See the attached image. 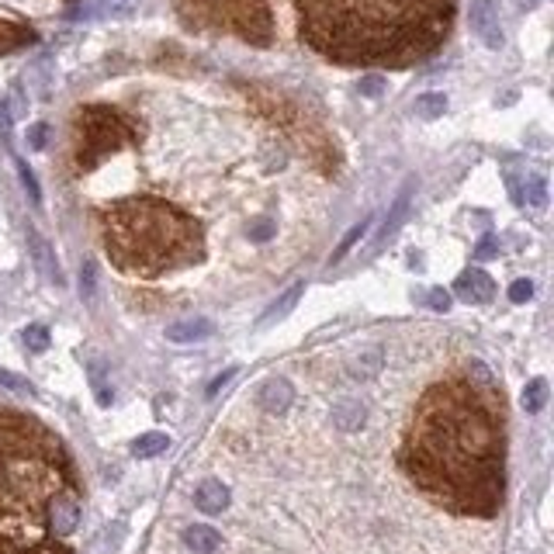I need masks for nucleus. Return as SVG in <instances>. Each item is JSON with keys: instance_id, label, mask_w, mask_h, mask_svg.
Listing matches in <instances>:
<instances>
[{"instance_id": "nucleus-7", "label": "nucleus", "mask_w": 554, "mask_h": 554, "mask_svg": "<svg viewBox=\"0 0 554 554\" xmlns=\"http://www.w3.org/2000/svg\"><path fill=\"white\" fill-rule=\"evenodd\" d=\"M471 32L488 49H503V24H499V11L492 0H471Z\"/></svg>"}, {"instance_id": "nucleus-4", "label": "nucleus", "mask_w": 554, "mask_h": 554, "mask_svg": "<svg viewBox=\"0 0 554 554\" xmlns=\"http://www.w3.org/2000/svg\"><path fill=\"white\" fill-rule=\"evenodd\" d=\"M111 264L132 277H163L204 260L201 222L163 198H122L97 212Z\"/></svg>"}, {"instance_id": "nucleus-22", "label": "nucleus", "mask_w": 554, "mask_h": 554, "mask_svg": "<svg viewBox=\"0 0 554 554\" xmlns=\"http://www.w3.org/2000/svg\"><path fill=\"white\" fill-rule=\"evenodd\" d=\"M523 201H531L533 208H544L548 204V184H544L540 174L527 177V195H523Z\"/></svg>"}, {"instance_id": "nucleus-23", "label": "nucleus", "mask_w": 554, "mask_h": 554, "mask_svg": "<svg viewBox=\"0 0 554 554\" xmlns=\"http://www.w3.org/2000/svg\"><path fill=\"white\" fill-rule=\"evenodd\" d=\"M274 232H277L274 219H253L250 222V229H246V236H250L253 243H267V240H274Z\"/></svg>"}, {"instance_id": "nucleus-2", "label": "nucleus", "mask_w": 554, "mask_h": 554, "mask_svg": "<svg viewBox=\"0 0 554 554\" xmlns=\"http://www.w3.org/2000/svg\"><path fill=\"white\" fill-rule=\"evenodd\" d=\"M298 35L340 67H416L447 42L458 0H295Z\"/></svg>"}, {"instance_id": "nucleus-21", "label": "nucleus", "mask_w": 554, "mask_h": 554, "mask_svg": "<svg viewBox=\"0 0 554 554\" xmlns=\"http://www.w3.org/2000/svg\"><path fill=\"white\" fill-rule=\"evenodd\" d=\"M548 405V381L544 377H533L531 385L523 388V409L527 413H540Z\"/></svg>"}, {"instance_id": "nucleus-16", "label": "nucleus", "mask_w": 554, "mask_h": 554, "mask_svg": "<svg viewBox=\"0 0 554 554\" xmlns=\"http://www.w3.org/2000/svg\"><path fill=\"white\" fill-rule=\"evenodd\" d=\"M184 544H187L195 554H215L222 544V537L215 527H208V523H195V527L184 531Z\"/></svg>"}, {"instance_id": "nucleus-25", "label": "nucleus", "mask_w": 554, "mask_h": 554, "mask_svg": "<svg viewBox=\"0 0 554 554\" xmlns=\"http://www.w3.org/2000/svg\"><path fill=\"white\" fill-rule=\"evenodd\" d=\"M357 90H360L364 97H381V94L388 90V80H385L381 73H371V77H364V80H360V87Z\"/></svg>"}, {"instance_id": "nucleus-11", "label": "nucleus", "mask_w": 554, "mask_h": 554, "mask_svg": "<svg viewBox=\"0 0 554 554\" xmlns=\"http://www.w3.org/2000/svg\"><path fill=\"white\" fill-rule=\"evenodd\" d=\"M28 246H32V260H35V267H39V274H42L49 285H63V270H59V264H56V250L45 243L42 236L32 229L28 232Z\"/></svg>"}, {"instance_id": "nucleus-1", "label": "nucleus", "mask_w": 554, "mask_h": 554, "mask_svg": "<svg viewBox=\"0 0 554 554\" xmlns=\"http://www.w3.org/2000/svg\"><path fill=\"white\" fill-rule=\"evenodd\" d=\"M399 468L458 516H495L506 499V399L482 360L433 381L399 447Z\"/></svg>"}, {"instance_id": "nucleus-13", "label": "nucleus", "mask_w": 554, "mask_h": 554, "mask_svg": "<svg viewBox=\"0 0 554 554\" xmlns=\"http://www.w3.org/2000/svg\"><path fill=\"white\" fill-rule=\"evenodd\" d=\"M195 506L201 513H208V516H215V513H222L229 506V488L222 486L219 478H204L198 486V492H195Z\"/></svg>"}, {"instance_id": "nucleus-6", "label": "nucleus", "mask_w": 554, "mask_h": 554, "mask_svg": "<svg viewBox=\"0 0 554 554\" xmlns=\"http://www.w3.org/2000/svg\"><path fill=\"white\" fill-rule=\"evenodd\" d=\"M135 139H139V125L118 108H108V104L80 108L73 118V167L80 174H90L111 153L125 150Z\"/></svg>"}, {"instance_id": "nucleus-14", "label": "nucleus", "mask_w": 554, "mask_h": 554, "mask_svg": "<svg viewBox=\"0 0 554 554\" xmlns=\"http://www.w3.org/2000/svg\"><path fill=\"white\" fill-rule=\"evenodd\" d=\"M212 332H215L212 319H184V322H174L167 330V340H174V343H198V340H208Z\"/></svg>"}, {"instance_id": "nucleus-17", "label": "nucleus", "mask_w": 554, "mask_h": 554, "mask_svg": "<svg viewBox=\"0 0 554 554\" xmlns=\"http://www.w3.org/2000/svg\"><path fill=\"white\" fill-rule=\"evenodd\" d=\"M302 291H305V281H298V285H291V288L285 291V295H281V298H277V302H274V305H270V309H267L264 315H260V326H270L274 319H281V315H288V312L295 309V305H298V298H302Z\"/></svg>"}, {"instance_id": "nucleus-31", "label": "nucleus", "mask_w": 554, "mask_h": 554, "mask_svg": "<svg viewBox=\"0 0 554 554\" xmlns=\"http://www.w3.org/2000/svg\"><path fill=\"white\" fill-rule=\"evenodd\" d=\"M45 142H49V125H32L28 129V146L32 150H45Z\"/></svg>"}, {"instance_id": "nucleus-29", "label": "nucleus", "mask_w": 554, "mask_h": 554, "mask_svg": "<svg viewBox=\"0 0 554 554\" xmlns=\"http://www.w3.org/2000/svg\"><path fill=\"white\" fill-rule=\"evenodd\" d=\"M533 298V281H527V277H520V281H513L510 288V302H516V305H523V302H531Z\"/></svg>"}, {"instance_id": "nucleus-15", "label": "nucleus", "mask_w": 554, "mask_h": 554, "mask_svg": "<svg viewBox=\"0 0 554 554\" xmlns=\"http://www.w3.org/2000/svg\"><path fill=\"white\" fill-rule=\"evenodd\" d=\"M35 42V32L22 22H7V18H0V56H7V52H18L24 45Z\"/></svg>"}, {"instance_id": "nucleus-28", "label": "nucleus", "mask_w": 554, "mask_h": 554, "mask_svg": "<svg viewBox=\"0 0 554 554\" xmlns=\"http://www.w3.org/2000/svg\"><path fill=\"white\" fill-rule=\"evenodd\" d=\"M475 257H478V260H492V257H499V240H495L492 232H486V236L478 240V246H475Z\"/></svg>"}, {"instance_id": "nucleus-8", "label": "nucleus", "mask_w": 554, "mask_h": 554, "mask_svg": "<svg viewBox=\"0 0 554 554\" xmlns=\"http://www.w3.org/2000/svg\"><path fill=\"white\" fill-rule=\"evenodd\" d=\"M454 295H458L461 302H468V305H486V302L495 298V281L488 277L486 270L471 267V270H465V274L454 281Z\"/></svg>"}, {"instance_id": "nucleus-5", "label": "nucleus", "mask_w": 554, "mask_h": 554, "mask_svg": "<svg viewBox=\"0 0 554 554\" xmlns=\"http://www.w3.org/2000/svg\"><path fill=\"white\" fill-rule=\"evenodd\" d=\"M177 14L195 28L225 32L250 45H270L274 22L267 0H174Z\"/></svg>"}, {"instance_id": "nucleus-24", "label": "nucleus", "mask_w": 554, "mask_h": 554, "mask_svg": "<svg viewBox=\"0 0 554 554\" xmlns=\"http://www.w3.org/2000/svg\"><path fill=\"white\" fill-rule=\"evenodd\" d=\"M22 336H24V347H28V350H35V354L49 350V330H45V326H28Z\"/></svg>"}, {"instance_id": "nucleus-20", "label": "nucleus", "mask_w": 554, "mask_h": 554, "mask_svg": "<svg viewBox=\"0 0 554 554\" xmlns=\"http://www.w3.org/2000/svg\"><path fill=\"white\" fill-rule=\"evenodd\" d=\"M332 416H336V422L343 426V430H357V426H364V405L360 402H340L336 409H332Z\"/></svg>"}, {"instance_id": "nucleus-33", "label": "nucleus", "mask_w": 554, "mask_h": 554, "mask_svg": "<svg viewBox=\"0 0 554 554\" xmlns=\"http://www.w3.org/2000/svg\"><path fill=\"white\" fill-rule=\"evenodd\" d=\"M80 291H84V298H94V264H84V270H80Z\"/></svg>"}, {"instance_id": "nucleus-26", "label": "nucleus", "mask_w": 554, "mask_h": 554, "mask_svg": "<svg viewBox=\"0 0 554 554\" xmlns=\"http://www.w3.org/2000/svg\"><path fill=\"white\" fill-rule=\"evenodd\" d=\"M368 225H371V215H368V219H360V222L354 225V229H350L347 236H343V243H340V250H336V257H332V260H340V257H343V253H347V250H350V246H354L357 240L364 236V229H368Z\"/></svg>"}, {"instance_id": "nucleus-27", "label": "nucleus", "mask_w": 554, "mask_h": 554, "mask_svg": "<svg viewBox=\"0 0 554 554\" xmlns=\"http://www.w3.org/2000/svg\"><path fill=\"white\" fill-rule=\"evenodd\" d=\"M18 174H22V184H24V191H28V198H32V201H42L39 180H35V174L28 170V163H22V159H18Z\"/></svg>"}, {"instance_id": "nucleus-34", "label": "nucleus", "mask_w": 554, "mask_h": 554, "mask_svg": "<svg viewBox=\"0 0 554 554\" xmlns=\"http://www.w3.org/2000/svg\"><path fill=\"white\" fill-rule=\"evenodd\" d=\"M232 375H236V368H229V371H222V375L215 377L212 385H208V395H219V388H222V385H225V381H232Z\"/></svg>"}, {"instance_id": "nucleus-18", "label": "nucleus", "mask_w": 554, "mask_h": 554, "mask_svg": "<svg viewBox=\"0 0 554 554\" xmlns=\"http://www.w3.org/2000/svg\"><path fill=\"white\" fill-rule=\"evenodd\" d=\"M167 447H170V437H167V433H142V437L132 443V458L150 461V458H156V454H163Z\"/></svg>"}, {"instance_id": "nucleus-30", "label": "nucleus", "mask_w": 554, "mask_h": 554, "mask_svg": "<svg viewBox=\"0 0 554 554\" xmlns=\"http://www.w3.org/2000/svg\"><path fill=\"white\" fill-rule=\"evenodd\" d=\"M0 385L11 388V392H18V395H32V385H28L24 377L11 375V371H0Z\"/></svg>"}, {"instance_id": "nucleus-9", "label": "nucleus", "mask_w": 554, "mask_h": 554, "mask_svg": "<svg viewBox=\"0 0 554 554\" xmlns=\"http://www.w3.org/2000/svg\"><path fill=\"white\" fill-rule=\"evenodd\" d=\"M49 523L59 537H69L80 523V492H63L56 495L52 510H49Z\"/></svg>"}, {"instance_id": "nucleus-3", "label": "nucleus", "mask_w": 554, "mask_h": 554, "mask_svg": "<svg viewBox=\"0 0 554 554\" xmlns=\"http://www.w3.org/2000/svg\"><path fill=\"white\" fill-rule=\"evenodd\" d=\"M63 492H80L67 443L35 416L0 409V554H73L49 523Z\"/></svg>"}, {"instance_id": "nucleus-12", "label": "nucleus", "mask_w": 554, "mask_h": 554, "mask_svg": "<svg viewBox=\"0 0 554 554\" xmlns=\"http://www.w3.org/2000/svg\"><path fill=\"white\" fill-rule=\"evenodd\" d=\"M413 191H416V180H405V187L399 191V198L392 201V212L385 215V225H381V232H377V246H385L395 232H399V225L405 222L409 215V201H413Z\"/></svg>"}, {"instance_id": "nucleus-10", "label": "nucleus", "mask_w": 554, "mask_h": 554, "mask_svg": "<svg viewBox=\"0 0 554 554\" xmlns=\"http://www.w3.org/2000/svg\"><path fill=\"white\" fill-rule=\"evenodd\" d=\"M257 402H260L264 413L281 416V413H288V405L295 402V388L285 377H267L264 385H260V392H257Z\"/></svg>"}, {"instance_id": "nucleus-32", "label": "nucleus", "mask_w": 554, "mask_h": 554, "mask_svg": "<svg viewBox=\"0 0 554 554\" xmlns=\"http://www.w3.org/2000/svg\"><path fill=\"white\" fill-rule=\"evenodd\" d=\"M430 309H433V312H447V309H450V295H447L443 288H433V291H430Z\"/></svg>"}, {"instance_id": "nucleus-19", "label": "nucleus", "mask_w": 554, "mask_h": 554, "mask_svg": "<svg viewBox=\"0 0 554 554\" xmlns=\"http://www.w3.org/2000/svg\"><path fill=\"white\" fill-rule=\"evenodd\" d=\"M443 111H447V97L437 94V90L420 94V97H416V104H413V114H420V118H440Z\"/></svg>"}]
</instances>
